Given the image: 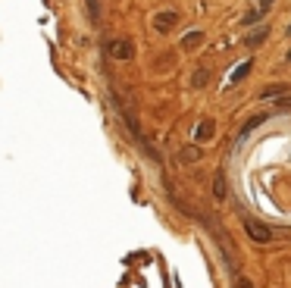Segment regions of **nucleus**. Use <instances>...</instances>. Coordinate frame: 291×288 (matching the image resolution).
Masks as SVG:
<instances>
[{
	"label": "nucleus",
	"instance_id": "f257e3e1",
	"mask_svg": "<svg viewBox=\"0 0 291 288\" xmlns=\"http://www.w3.org/2000/svg\"><path fill=\"white\" fill-rule=\"evenodd\" d=\"M244 232L251 235V238L257 241V244H269L276 235H272V229L269 226H263V223H257V219H251V216H244Z\"/></svg>",
	"mask_w": 291,
	"mask_h": 288
},
{
	"label": "nucleus",
	"instance_id": "f03ea898",
	"mask_svg": "<svg viewBox=\"0 0 291 288\" xmlns=\"http://www.w3.org/2000/svg\"><path fill=\"white\" fill-rule=\"evenodd\" d=\"M110 57H116V60H132L135 57V44L128 38H119L110 44Z\"/></svg>",
	"mask_w": 291,
	"mask_h": 288
},
{
	"label": "nucleus",
	"instance_id": "7ed1b4c3",
	"mask_svg": "<svg viewBox=\"0 0 291 288\" xmlns=\"http://www.w3.org/2000/svg\"><path fill=\"white\" fill-rule=\"evenodd\" d=\"M175 22H178V13L175 10H163V13L153 16V29H157V31H169Z\"/></svg>",
	"mask_w": 291,
	"mask_h": 288
},
{
	"label": "nucleus",
	"instance_id": "20e7f679",
	"mask_svg": "<svg viewBox=\"0 0 291 288\" xmlns=\"http://www.w3.org/2000/svg\"><path fill=\"white\" fill-rule=\"evenodd\" d=\"M213 129H216V125H213L210 119H204L198 129H194V141H201V144H204V141H210V138H213Z\"/></svg>",
	"mask_w": 291,
	"mask_h": 288
},
{
	"label": "nucleus",
	"instance_id": "39448f33",
	"mask_svg": "<svg viewBox=\"0 0 291 288\" xmlns=\"http://www.w3.org/2000/svg\"><path fill=\"white\" fill-rule=\"evenodd\" d=\"M263 122H266V116H263V113H260V116H254V119H247V122L241 125V132H238V141H244L247 135H251L257 125H263Z\"/></svg>",
	"mask_w": 291,
	"mask_h": 288
},
{
	"label": "nucleus",
	"instance_id": "423d86ee",
	"mask_svg": "<svg viewBox=\"0 0 291 288\" xmlns=\"http://www.w3.org/2000/svg\"><path fill=\"white\" fill-rule=\"evenodd\" d=\"M288 91H291V85L285 82V85H269V88L266 91H263V100H272V97H282V94H288Z\"/></svg>",
	"mask_w": 291,
	"mask_h": 288
},
{
	"label": "nucleus",
	"instance_id": "0eeeda50",
	"mask_svg": "<svg viewBox=\"0 0 291 288\" xmlns=\"http://www.w3.org/2000/svg\"><path fill=\"white\" fill-rule=\"evenodd\" d=\"M204 44V31H188V35L182 38V47L185 50H194V47H201Z\"/></svg>",
	"mask_w": 291,
	"mask_h": 288
},
{
	"label": "nucleus",
	"instance_id": "6e6552de",
	"mask_svg": "<svg viewBox=\"0 0 291 288\" xmlns=\"http://www.w3.org/2000/svg\"><path fill=\"white\" fill-rule=\"evenodd\" d=\"M266 38H269V29H260V31H254V35L247 38V47H260Z\"/></svg>",
	"mask_w": 291,
	"mask_h": 288
},
{
	"label": "nucleus",
	"instance_id": "1a4fd4ad",
	"mask_svg": "<svg viewBox=\"0 0 291 288\" xmlns=\"http://www.w3.org/2000/svg\"><path fill=\"white\" fill-rule=\"evenodd\" d=\"M207 82H210V69H198L194 79H191V88H204Z\"/></svg>",
	"mask_w": 291,
	"mask_h": 288
},
{
	"label": "nucleus",
	"instance_id": "9d476101",
	"mask_svg": "<svg viewBox=\"0 0 291 288\" xmlns=\"http://www.w3.org/2000/svg\"><path fill=\"white\" fill-rule=\"evenodd\" d=\"M213 194L226 198V179H222V173H216V179H213Z\"/></svg>",
	"mask_w": 291,
	"mask_h": 288
},
{
	"label": "nucleus",
	"instance_id": "9b49d317",
	"mask_svg": "<svg viewBox=\"0 0 291 288\" xmlns=\"http://www.w3.org/2000/svg\"><path fill=\"white\" fill-rule=\"evenodd\" d=\"M263 13H266V6H260V10L247 13V16H244V25H251V22H260V19H263Z\"/></svg>",
	"mask_w": 291,
	"mask_h": 288
},
{
	"label": "nucleus",
	"instance_id": "f8f14e48",
	"mask_svg": "<svg viewBox=\"0 0 291 288\" xmlns=\"http://www.w3.org/2000/svg\"><path fill=\"white\" fill-rule=\"evenodd\" d=\"M247 72H251V63H241V66H238V69L232 72V82H241Z\"/></svg>",
	"mask_w": 291,
	"mask_h": 288
},
{
	"label": "nucleus",
	"instance_id": "ddd939ff",
	"mask_svg": "<svg viewBox=\"0 0 291 288\" xmlns=\"http://www.w3.org/2000/svg\"><path fill=\"white\" fill-rule=\"evenodd\" d=\"M198 157H201V150H194V147L182 150V160H198Z\"/></svg>",
	"mask_w": 291,
	"mask_h": 288
},
{
	"label": "nucleus",
	"instance_id": "4468645a",
	"mask_svg": "<svg viewBox=\"0 0 291 288\" xmlns=\"http://www.w3.org/2000/svg\"><path fill=\"white\" fill-rule=\"evenodd\" d=\"M235 288H254V285H251V279H244V276H238V279H235Z\"/></svg>",
	"mask_w": 291,
	"mask_h": 288
},
{
	"label": "nucleus",
	"instance_id": "2eb2a0df",
	"mask_svg": "<svg viewBox=\"0 0 291 288\" xmlns=\"http://www.w3.org/2000/svg\"><path fill=\"white\" fill-rule=\"evenodd\" d=\"M279 107H282V110H291V97L282 94V97H279Z\"/></svg>",
	"mask_w": 291,
	"mask_h": 288
},
{
	"label": "nucleus",
	"instance_id": "dca6fc26",
	"mask_svg": "<svg viewBox=\"0 0 291 288\" xmlns=\"http://www.w3.org/2000/svg\"><path fill=\"white\" fill-rule=\"evenodd\" d=\"M288 35H291V25H288Z\"/></svg>",
	"mask_w": 291,
	"mask_h": 288
},
{
	"label": "nucleus",
	"instance_id": "f3484780",
	"mask_svg": "<svg viewBox=\"0 0 291 288\" xmlns=\"http://www.w3.org/2000/svg\"><path fill=\"white\" fill-rule=\"evenodd\" d=\"M288 60H291V54H288Z\"/></svg>",
	"mask_w": 291,
	"mask_h": 288
}]
</instances>
